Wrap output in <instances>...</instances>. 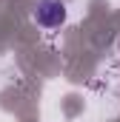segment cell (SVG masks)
I'll use <instances>...</instances> for the list:
<instances>
[{"label": "cell", "instance_id": "6da1fadb", "mask_svg": "<svg viewBox=\"0 0 120 122\" xmlns=\"http://www.w3.org/2000/svg\"><path fill=\"white\" fill-rule=\"evenodd\" d=\"M69 11H66V3L63 0H40L34 6V23L46 31H54L66 23Z\"/></svg>", "mask_w": 120, "mask_h": 122}]
</instances>
